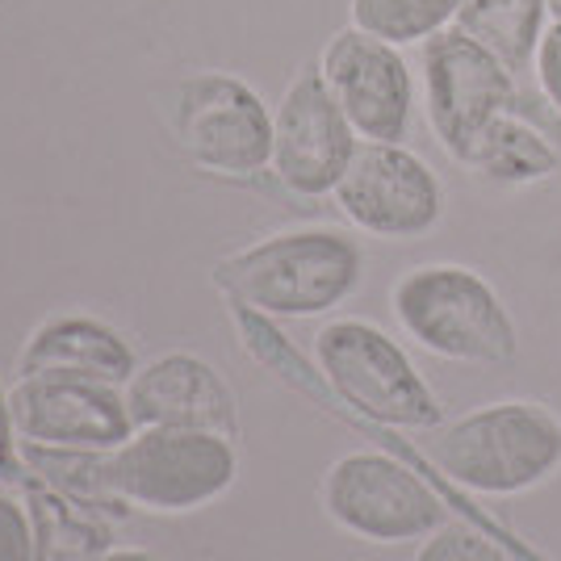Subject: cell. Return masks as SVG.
<instances>
[{"mask_svg": "<svg viewBox=\"0 0 561 561\" xmlns=\"http://www.w3.org/2000/svg\"><path fill=\"white\" fill-rule=\"evenodd\" d=\"M365 252L331 227L277 231L218 260L214 280L234 302L264 319H319L360 289Z\"/></svg>", "mask_w": 561, "mask_h": 561, "instance_id": "6da1fadb", "label": "cell"}, {"mask_svg": "<svg viewBox=\"0 0 561 561\" xmlns=\"http://www.w3.org/2000/svg\"><path fill=\"white\" fill-rule=\"evenodd\" d=\"M427 461L457 491L515 499L561 469V420L533 398H499L440 427Z\"/></svg>", "mask_w": 561, "mask_h": 561, "instance_id": "7a4b0ae2", "label": "cell"}, {"mask_svg": "<svg viewBox=\"0 0 561 561\" xmlns=\"http://www.w3.org/2000/svg\"><path fill=\"white\" fill-rule=\"evenodd\" d=\"M390 310L407 340L453 365H512L519 331L491 280L466 264H415L394 280Z\"/></svg>", "mask_w": 561, "mask_h": 561, "instance_id": "3957f363", "label": "cell"}, {"mask_svg": "<svg viewBox=\"0 0 561 561\" xmlns=\"http://www.w3.org/2000/svg\"><path fill=\"white\" fill-rule=\"evenodd\" d=\"M96 473L130 507L185 515L231 491L239 453L231 436L202 427H135L114 453L101 457Z\"/></svg>", "mask_w": 561, "mask_h": 561, "instance_id": "277c9868", "label": "cell"}, {"mask_svg": "<svg viewBox=\"0 0 561 561\" xmlns=\"http://www.w3.org/2000/svg\"><path fill=\"white\" fill-rule=\"evenodd\" d=\"M314 365L331 394L356 415L394 432H432L445 407L398 340L369 319H331L314 335Z\"/></svg>", "mask_w": 561, "mask_h": 561, "instance_id": "5b68a950", "label": "cell"}, {"mask_svg": "<svg viewBox=\"0 0 561 561\" xmlns=\"http://www.w3.org/2000/svg\"><path fill=\"white\" fill-rule=\"evenodd\" d=\"M319 499L335 528L369 545H407L432 537L445 524L448 507V494L436 478H423L377 448H356L331 461Z\"/></svg>", "mask_w": 561, "mask_h": 561, "instance_id": "8992f818", "label": "cell"}, {"mask_svg": "<svg viewBox=\"0 0 561 561\" xmlns=\"http://www.w3.org/2000/svg\"><path fill=\"white\" fill-rule=\"evenodd\" d=\"M168 130L202 172L256 176L273 164V110L256 89L222 71H197L172 89Z\"/></svg>", "mask_w": 561, "mask_h": 561, "instance_id": "52a82bcc", "label": "cell"}, {"mask_svg": "<svg viewBox=\"0 0 561 561\" xmlns=\"http://www.w3.org/2000/svg\"><path fill=\"white\" fill-rule=\"evenodd\" d=\"M519 105L515 76L457 25L423 43V114L448 160L466 168L494 117Z\"/></svg>", "mask_w": 561, "mask_h": 561, "instance_id": "ba28073f", "label": "cell"}, {"mask_svg": "<svg viewBox=\"0 0 561 561\" xmlns=\"http://www.w3.org/2000/svg\"><path fill=\"white\" fill-rule=\"evenodd\" d=\"M335 206L374 239H420L445 214L440 176L402 142H360L335 185Z\"/></svg>", "mask_w": 561, "mask_h": 561, "instance_id": "9c48e42d", "label": "cell"}, {"mask_svg": "<svg viewBox=\"0 0 561 561\" xmlns=\"http://www.w3.org/2000/svg\"><path fill=\"white\" fill-rule=\"evenodd\" d=\"M13 432L25 445L55 453H114L135 420L122 386L68 374H30L9 386Z\"/></svg>", "mask_w": 561, "mask_h": 561, "instance_id": "30bf717a", "label": "cell"}, {"mask_svg": "<svg viewBox=\"0 0 561 561\" xmlns=\"http://www.w3.org/2000/svg\"><path fill=\"white\" fill-rule=\"evenodd\" d=\"M356 147V130L335 105L319 64L302 68L273 110V176L298 197H331Z\"/></svg>", "mask_w": 561, "mask_h": 561, "instance_id": "8fae6325", "label": "cell"}, {"mask_svg": "<svg viewBox=\"0 0 561 561\" xmlns=\"http://www.w3.org/2000/svg\"><path fill=\"white\" fill-rule=\"evenodd\" d=\"M319 71L328 80L335 105L352 122L356 139L402 142L415 114V80L402 50L381 43L365 30H340L319 55Z\"/></svg>", "mask_w": 561, "mask_h": 561, "instance_id": "7c38bea8", "label": "cell"}, {"mask_svg": "<svg viewBox=\"0 0 561 561\" xmlns=\"http://www.w3.org/2000/svg\"><path fill=\"white\" fill-rule=\"evenodd\" d=\"M135 427H202L239 440V407L210 360L193 352H160L122 386Z\"/></svg>", "mask_w": 561, "mask_h": 561, "instance_id": "4fadbf2b", "label": "cell"}, {"mask_svg": "<svg viewBox=\"0 0 561 561\" xmlns=\"http://www.w3.org/2000/svg\"><path fill=\"white\" fill-rule=\"evenodd\" d=\"M135 369H139L135 348L114 328L89 314H55L30 331L18 352V377L68 374L105 381V386H126V377Z\"/></svg>", "mask_w": 561, "mask_h": 561, "instance_id": "5bb4252c", "label": "cell"}, {"mask_svg": "<svg viewBox=\"0 0 561 561\" xmlns=\"http://www.w3.org/2000/svg\"><path fill=\"white\" fill-rule=\"evenodd\" d=\"M466 168L491 185H537L561 168V147L537 117L515 105L486 126V135L478 139Z\"/></svg>", "mask_w": 561, "mask_h": 561, "instance_id": "9a60e30c", "label": "cell"}, {"mask_svg": "<svg viewBox=\"0 0 561 561\" xmlns=\"http://www.w3.org/2000/svg\"><path fill=\"white\" fill-rule=\"evenodd\" d=\"M549 18V0H466L457 13V30L491 50L503 68L519 76L533 71L540 34Z\"/></svg>", "mask_w": 561, "mask_h": 561, "instance_id": "2e32d148", "label": "cell"}, {"mask_svg": "<svg viewBox=\"0 0 561 561\" xmlns=\"http://www.w3.org/2000/svg\"><path fill=\"white\" fill-rule=\"evenodd\" d=\"M466 0H352V25L390 47H415L457 25Z\"/></svg>", "mask_w": 561, "mask_h": 561, "instance_id": "e0dca14e", "label": "cell"}, {"mask_svg": "<svg viewBox=\"0 0 561 561\" xmlns=\"http://www.w3.org/2000/svg\"><path fill=\"white\" fill-rule=\"evenodd\" d=\"M34 537L38 561H89L105 549V533L71 512V503L55 494H34Z\"/></svg>", "mask_w": 561, "mask_h": 561, "instance_id": "ac0fdd59", "label": "cell"}, {"mask_svg": "<svg viewBox=\"0 0 561 561\" xmlns=\"http://www.w3.org/2000/svg\"><path fill=\"white\" fill-rule=\"evenodd\" d=\"M411 561H545L528 545H507L503 537L486 533L482 524L469 519H445L432 537L420 540Z\"/></svg>", "mask_w": 561, "mask_h": 561, "instance_id": "d6986e66", "label": "cell"}, {"mask_svg": "<svg viewBox=\"0 0 561 561\" xmlns=\"http://www.w3.org/2000/svg\"><path fill=\"white\" fill-rule=\"evenodd\" d=\"M0 561H38L34 515L4 491H0Z\"/></svg>", "mask_w": 561, "mask_h": 561, "instance_id": "ffe728a7", "label": "cell"}, {"mask_svg": "<svg viewBox=\"0 0 561 561\" xmlns=\"http://www.w3.org/2000/svg\"><path fill=\"white\" fill-rule=\"evenodd\" d=\"M533 76H537V89L545 96V105H549V114L561 117V18H553L540 34Z\"/></svg>", "mask_w": 561, "mask_h": 561, "instance_id": "44dd1931", "label": "cell"}, {"mask_svg": "<svg viewBox=\"0 0 561 561\" xmlns=\"http://www.w3.org/2000/svg\"><path fill=\"white\" fill-rule=\"evenodd\" d=\"M13 411H9V390L0 386V473L13 469Z\"/></svg>", "mask_w": 561, "mask_h": 561, "instance_id": "7402d4cb", "label": "cell"}, {"mask_svg": "<svg viewBox=\"0 0 561 561\" xmlns=\"http://www.w3.org/2000/svg\"><path fill=\"white\" fill-rule=\"evenodd\" d=\"M89 561H160V558L147 553V549H139V545H105V549Z\"/></svg>", "mask_w": 561, "mask_h": 561, "instance_id": "603a6c76", "label": "cell"}, {"mask_svg": "<svg viewBox=\"0 0 561 561\" xmlns=\"http://www.w3.org/2000/svg\"><path fill=\"white\" fill-rule=\"evenodd\" d=\"M549 13H553V18H561V0H549Z\"/></svg>", "mask_w": 561, "mask_h": 561, "instance_id": "cb8c5ba5", "label": "cell"}]
</instances>
